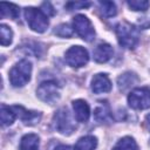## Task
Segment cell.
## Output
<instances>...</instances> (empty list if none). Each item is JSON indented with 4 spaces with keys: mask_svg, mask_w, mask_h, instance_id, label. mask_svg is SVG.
I'll return each instance as SVG.
<instances>
[{
    "mask_svg": "<svg viewBox=\"0 0 150 150\" xmlns=\"http://www.w3.org/2000/svg\"><path fill=\"white\" fill-rule=\"evenodd\" d=\"M73 26L75 28V32L84 40V41H91L95 36L94 27L90 22V20L82 14H79L73 20Z\"/></svg>",
    "mask_w": 150,
    "mask_h": 150,
    "instance_id": "cell-6",
    "label": "cell"
},
{
    "mask_svg": "<svg viewBox=\"0 0 150 150\" xmlns=\"http://www.w3.org/2000/svg\"><path fill=\"white\" fill-rule=\"evenodd\" d=\"M112 54L114 50L109 43H100L94 49V60L98 63H104L111 59Z\"/></svg>",
    "mask_w": 150,
    "mask_h": 150,
    "instance_id": "cell-12",
    "label": "cell"
},
{
    "mask_svg": "<svg viewBox=\"0 0 150 150\" xmlns=\"http://www.w3.org/2000/svg\"><path fill=\"white\" fill-rule=\"evenodd\" d=\"M32 64L28 60H21L9 71V81L13 87H23L30 80Z\"/></svg>",
    "mask_w": 150,
    "mask_h": 150,
    "instance_id": "cell-2",
    "label": "cell"
},
{
    "mask_svg": "<svg viewBox=\"0 0 150 150\" xmlns=\"http://www.w3.org/2000/svg\"><path fill=\"white\" fill-rule=\"evenodd\" d=\"M0 14L2 18L7 16L11 19H16L19 16V7L9 2H0Z\"/></svg>",
    "mask_w": 150,
    "mask_h": 150,
    "instance_id": "cell-16",
    "label": "cell"
},
{
    "mask_svg": "<svg viewBox=\"0 0 150 150\" xmlns=\"http://www.w3.org/2000/svg\"><path fill=\"white\" fill-rule=\"evenodd\" d=\"M89 60L87 49L81 46H73L66 52V61L70 67L80 68L84 66Z\"/></svg>",
    "mask_w": 150,
    "mask_h": 150,
    "instance_id": "cell-8",
    "label": "cell"
},
{
    "mask_svg": "<svg viewBox=\"0 0 150 150\" xmlns=\"http://www.w3.org/2000/svg\"><path fill=\"white\" fill-rule=\"evenodd\" d=\"M73 109H74V115H75V118L81 122V123H84L89 120V116H90V108H89V104L83 101V100H75L73 102Z\"/></svg>",
    "mask_w": 150,
    "mask_h": 150,
    "instance_id": "cell-11",
    "label": "cell"
},
{
    "mask_svg": "<svg viewBox=\"0 0 150 150\" xmlns=\"http://www.w3.org/2000/svg\"><path fill=\"white\" fill-rule=\"evenodd\" d=\"M25 18L29 28L36 33H43L49 25L48 16L41 9L34 7L25 8Z\"/></svg>",
    "mask_w": 150,
    "mask_h": 150,
    "instance_id": "cell-3",
    "label": "cell"
},
{
    "mask_svg": "<svg viewBox=\"0 0 150 150\" xmlns=\"http://www.w3.org/2000/svg\"><path fill=\"white\" fill-rule=\"evenodd\" d=\"M145 124H146L148 129H150V115L146 116V118H145Z\"/></svg>",
    "mask_w": 150,
    "mask_h": 150,
    "instance_id": "cell-27",
    "label": "cell"
},
{
    "mask_svg": "<svg viewBox=\"0 0 150 150\" xmlns=\"http://www.w3.org/2000/svg\"><path fill=\"white\" fill-rule=\"evenodd\" d=\"M90 5V2H80V1H70L66 4V8L68 11H74V9H81V8H86Z\"/></svg>",
    "mask_w": 150,
    "mask_h": 150,
    "instance_id": "cell-24",
    "label": "cell"
},
{
    "mask_svg": "<svg viewBox=\"0 0 150 150\" xmlns=\"http://www.w3.org/2000/svg\"><path fill=\"white\" fill-rule=\"evenodd\" d=\"M128 103L132 109H148L150 108V89L136 88L128 96Z\"/></svg>",
    "mask_w": 150,
    "mask_h": 150,
    "instance_id": "cell-5",
    "label": "cell"
},
{
    "mask_svg": "<svg viewBox=\"0 0 150 150\" xmlns=\"http://www.w3.org/2000/svg\"><path fill=\"white\" fill-rule=\"evenodd\" d=\"M112 150H138V146L132 137L125 136L115 144Z\"/></svg>",
    "mask_w": 150,
    "mask_h": 150,
    "instance_id": "cell-18",
    "label": "cell"
},
{
    "mask_svg": "<svg viewBox=\"0 0 150 150\" xmlns=\"http://www.w3.org/2000/svg\"><path fill=\"white\" fill-rule=\"evenodd\" d=\"M94 116H95V120L100 123H107L111 120L112 115H111V110L107 101L98 102V105L96 107L94 111Z\"/></svg>",
    "mask_w": 150,
    "mask_h": 150,
    "instance_id": "cell-13",
    "label": "cell"
},
{
    "mask_svg": "<svg viewBox=\"0 0 150 150\" xmlns=\"http://www.w3.org/2000/svg\"><path fill=\"white\" fill-rule=\"evenodd\" d=\"M116 36H117L118 43L122 47L128 49H134L139 41L137 28L125 21L120 22L116 26Z\"/></svg>",
    "mask_w": 150,
    "mask_h": 150,
    "instance_id": "cell-1",
    "label": "cell"
},
{
    "mask_svg": "<svg viewBox=\"0 0 150 150\" xmlns=\"http://www.w3.org/2000/svg\"><path fill=\"white\" fill-rule=\"evenodd\" d=\"M91 90L95 94L108 93L111 90V82L105 74H96L91 80Z\"/></svg>",
    "mask_w": 150,
    "mask_h": 150,
    "instance_id": "cell-10",
    "label": "cell"
},
{
    "mask_svg": "<svg viewBox=\"0 0 150 150\" xmlns=\"http://www.w3.org/2000/svg\"><path fill=\"white\" fill-rule=\"evenodd\" d=\"M54 150H77L76 148H73V146H69V145H63V144H61V145H57Z\"/></svg>",
    "mask_w": 150,
    "mask_h": 150,
    "instance_id": "cell-26",
    "label": "cell"
},
{
    "mask_svg": "<svg viewBox=\"0 0 150 150\" xmlns=\"http://www.w3.org/2000/svg\"><path fill=\"white\" fill-rule=\"evenodd\" d=\"M54 33L56 35H59V36H62V38H69V36H71L73 30H71V28L68 25L62 23V25H60V26L56 27V29L54 30Z\"/></svg>",
    "mask_w": 150,
    "mask_h": 150,
    "instance_id": "cell-23",
    "label": "cell"
},
{
    "mask_svg": "<svg viewBox=\"0 0 150 150\" xmlns=\"http://www.w3.org/2000/svg\"><path fill=\"white\" fill-rule=\"evenodd\" d=\"M13 110L15 111L16 116L21 118V121L26 124V125H33L36 124L40 118H41V114L38 111H30V110H26L25 108H22L21 105H13L12 107Z\"/></svg>",
    "mask_w": 150,
    "mask_h": 150,
    "instance_id": "cell-9",
    "label": "cell"
},
{
    "mask_svg": "<svg viewBox=\"0 0 150 150\" xmlns=\"http://www.w3.org/2000/svg\"><path fill=\"white\" fill-rule=\"evenodd\" d=\"M41 11H42L47 16H49V15H54V14H55V11H54L53 6L50 5V2H43L42 6H41Z\"/></svg>",
    "mask_w": 150,
    "mask_h": 150,
    "instance_id": "cell-25",
    "label": "cell"
},
{
    "mask_svg": "<svg viewBox=\"0 0 150 150\" xmlns=\"http://www.w3.org/2000/svg\"><path fill=\"white\" fill-rule=\"evenodd\" d=\"M137 81V77L135 74H131V73H125L123 74L122 76L118 77L117 80V83H118V87L121 90H124L127 88H129L130 86H132L135 82Z\"/></svg>",
    "mask_w": 150,
    "mask_h": 150,
    "instance_id": "cell-20",
    "label": "cell"
},
{
    "mask_svg": "<svg viewBox=\"0 0 150 150\" xmlns=\"http://www.w3.org/2000/svg\"><path fill=\"white\" fill-rule=\"evenodd\" d=\"M39 136L35 134H27L20 141V150H38L39 149Z\"/></svg>",
    "mask_w": 150,
    "mask_h": 150,
    "instance_id": "cell-14",
    "label": "cell"
},
{
    "mask_svg": "<svg viewBox=\"0 0 150 150\" xmlns=\"http://www.w3.org/2000/svg\"><path fill=\"white\" fill-rule=\"evenodd\" d=\"M96 145H97L96 137H94V136H83L77 141L75 148L77 150H94L96 148Z\"/></svg>",
    "mask_w": 150,
    "mask_h": 150,
    "instance_id": "cell-17",
    "label": "cell"
},
{
    "mask_svg": "<svg viewBox=\"0 0 150 150\" xmlns=\"http://www.w3.org/2000/svg\"><path fill=\"white\" fill-rule=\"evenodd\" d=\"M38 96L41 101L53 103L60 97V87L55 81H45L38 87Z\"/></svg>",
    "mask_w": 150,
    "mask_h": 150,
    "instance_id": "cell-7",
    "label": "cell"
},
{
    "mask_svg": "<svg viewBox=\"0 0 150 150\" xmlns=\"http://www.w3.org/2000/svg\"><path fill=\"white\" fill-rule=\"evenodd\" d=\"M53 122H54L55 129L59 132L64 134V135H70L76 128L74 121L71 120V117L66 108H61L54 114Z\"/></svg>",
    "mask_w": 150,
    "mask_h": 150,
    "instance_id": "cell-4",
    "label": "cell"
},
{
    "mask_svg": "<svg viewBox=\"0 0 150 150\" xmlns=\"http://www.w3.org/2000/svg\"><path fill=\"white\" fill-rule=\"evenodd\" d=\"M0 118H1V124L4 127L13 124V122L16 118V114L13 110L12 107H7L5 104H1V110H0Z\"/></svg>",
    "mask_w": 150,
    "mask_h": 150,
    "instance_id": "cell-15",
    "label": "cell"
},
{
    "mask_svg": "<svg viewBox=\"0 0 150 150\" xmlns=\"http://www.w3.org/2000/svg\"><path fill=\"white\" fill-rule=\"evenodd\" d=\"M128 6L132 11H146L150 6V2L145 0H131L128 1Z\"/></svg>",
    "mask_w": 150,
    "mask_h": 150,
    "instance_id": "cell-22",
    "label": "cell"
},
{
    "mask_svg": "<svg viewBox=\"0 0 150 150\" xmlns=\"http://www.w3.org/2000/svg\"><path fill=\"white\" fill-rule=\"evenodd\" d=\"M0 41H1V45L2 46H8L11 42H12V39H13V32L12 29L6 26V25H1L0 26Z\"/></svg>",
    "mask_w": 150,
    "mask_h": 150,
    "instance_id": "cell-21",
    "label": "cell"
},
{
    "mask_svg": "<svg viewBox=\"0 0 150 150\" xmlns=\"http://www.w3.org/2000/svg\"><path fill=\"white\" fill-rule=\"evenodd\" d=\"M98 6H100V9H101L102 15L105 16V18L115 16L116 13H117L116 6H115V4L112 1H100L98 2Z\"/></svg>",
    "mask_w": 150,
    "mask_h": 150,
    "instance_id": "cell-19",
    "label": "cell"
}]
</instances>
